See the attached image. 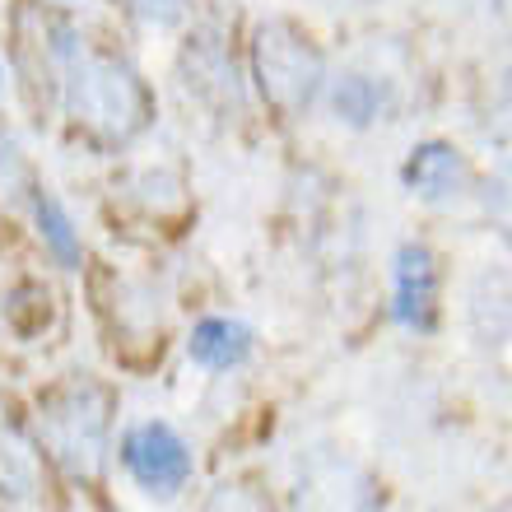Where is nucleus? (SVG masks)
I'll return each instance as SVG.
<instances>
[{
    "label": "nucleus",
    "mask_w": 512,
    "mask_h": 512,
    "mask_svg": "<svg viewBox=\"0 0 512 512\" xmlns=\"http://www.w3.org/2000/svg\"><path fill=\"white\" fill-rule=\"evenodd\" d=\"M66 108L89 140L98 145H131L154 122V98L145 80L126 61L103 52H75L66 75Z\"/></svg>",
    "instance_id": "f257e3e1"
},
{
    "label": "nucleus",
    "mask_w": 512,
    "mask_h": 512,
    "mask_svg": "<svg viewBox=\"0 0 512 512\" xmlns=\"http://www.w3.org/2000/svg\"><path fill=\"white\" fill-rule=\"evenodd\" d=\"M252 61H256L261 98H266L280 117H303L326 80L322 52L308 42V33H298V28L284 24V19H270V24L256 28Z\"/></svg>",
    "instance_id": "f03ea898"
},
{
    "label": "nucleus",
    "mask_w": 512,
    "mask_h": 512,
    "mask_svg": "<svg viewBox=\"0 0 512 512\" xmlns=\"http://www.w3.org/2000/svg\"><path fill=\"white\" fill-rule=\"evenodd\" d=\"M112 396L94 382H70L42 401V443L70 475H94L108 447Z\"/></svg>",
    "instance_id": "7ed1b4c3"
},
{
    "label": "nucleus",
    "mask_w": 512,
    "mask_h": 512,
    "mask_svg": "<svg viewBox=\"0 0 512 512\" xmlns=\"http://www.w3.org/2000/svg\"><path fill=\"white\" fill-rule=\"evenodd\" d=\"M126 471L149 489V494H177L191 480V452L168 424H135L122 438Z\"/></svg>",
    "instance_id": "20e7f679"
},
{
    "label": "nucleus",
    "mask_w": 512,
    "mask_h": 512,
    "mask_svg": "<svg viewBox=\"0 0 512 512\" xmlns=\"http://www.w3.org/2000/svg\"><path fill=\"white\" fill-rule=\"evenodd\" d=\"M294 512H378V480L359 461H317L298 480Z\"/></svg>",
    "instance_id": "39448f33"
},
{
    "label": "nucleus",
    "mask_w": 512,
    "mask_h": 512,
    "mask_svg": "<svg viewBox=\"0 0 512 512\" xmlns=\"http://www.w3.org/2000/svg\"><path fill=\"white\" fill-rule=\"evenodd\" d=\"M438 312V261L429 247H401L396 256V322L429 331Z\"/></svg>",
    "instance_id": "423d86ee"
},
{
    "label": "nucleus",
    "mask_w": 512,
    "mask_h": 512,
    "mask_svg": "<svg viewBox=\"0 0 512 512\" xmlns=\"http://www.w3.org/2000/svg\"><path fill=\"white\" fill-rule=\"evenodd\" d=\"M405 187L419 191L424 201H447V196H461L471 187V168L452 145H419L405 163Z\"/></svg>",
    "instance_id": "0eeeda50"
},
{
    "label": "nucleus",
    "mask_w": 512,
    "mask_h": 512,
    "mask_svg": "<svg viewBox=\"0 0 512 512\" xmlns=\"http://www.w3.org/2000/svg\"><path fill=\"white\" fill-rule=\"evenodd\" d=\"M42 480L38 447L28 443L24 424L14 419V410L0 401V494L5 499H33Z\"/></svg>",
    "instance_id": "6e6552de"
},
{
    "label": "nucleus",
    "mask_w": 512,
    "mask_h": 512,
    "mask_svg": "<svg viewBox=\"0 0 512 512\" xmlns=\"http://www.w3.org/2000/svg\"><path fill=\"white\" fill-rule=\"evenodd\" d=\"M252 354V331L243 322H229V317H210L191 331V359L201 368H215V373H229Z\"/></svg>",
    "instance_id": "1a4fd4ad"
},
{
    "label": "nucleus",
    "mask_w": 512,
    "mask_h": 512,
    "mask_svg": "<svg viewBox=\"0 0 512 512\" xmlns=\"http://www.w3.org/2000/svg\"><path fill=\"white\" fill-rule=\"evenodd\" d=\"M38 224H42L47 247L56 252V261H61V266H75V261H80V233H75L70 215L52 201V196H38Z\"/></svg>",
    "instance_id": "9d476101"
},
{
    "label": "nucleus",
    "mask_w": 512,
    "mask_h": 512,
    "mask_svg": "<svg viewBox=\"0 0 512 512\" xmlns=\"http://www.w3.org/2000/svg\"><path fill=\"white\" fill-rule=\"evenodd\" d=\"M378 108H382V89H378L373 80H364V75H350V80H340V89H336V112L345 117V122L364 126V122H373V117H378Z\"/></svg>",
    "instance_id": "9b49d317"
},
{
    "label": "nucleus",
    "mask_w": 512,
    "mask_h": 512,
    "mask_svg": "<svg viewBox=\"0 0 512 512\" xmlns=\"http://www.w3.org/2000/svg\"><path fill=\"white\" fill-rule=\"evenodd\" d=\"M485 215H489V224H494V229H499L503 238L512 243V163L489 177V187H485Z\"/></svg>",
    "instance_id": "f8f14e48"
},
{
    "label": "nucleus",
    "mask_w": 512,
    "mask_h": 512,
    "mask_svg": "<svg viewBox=\"0 0 512 512\" xmlns=\"http://www.w3.org/2000/svg\"><path fill=\"white\" fill-rule=\"evenodd\" d=\"M205 512H266V503L256 499L247 485H219L205 503Z\"/></svg>",
    "instance_id": "ddd939ff"
},
{
    "label": "nucleus",
    "mask_w": 512,
    "mask_h": 512,
    "mask_svg": "<svg viewBox=\"0 0 512 512\" xmlns=\"http://www.w3.org/2000/svg\"><path fill=\"white\" fill-rule=\"evenodd\" d=\"M122 5L145 24H173L182 14V0H122Z\"/></svg>",
    "instance_id": "4468645a"
},
{
    "label": "nucleus",
    "mask_w": 512,
    "mask_h": 512,
    "mask_svg": "<svg viewBox=\"0 0 512 512\" xmlns=\"http://www.w3.org/2000/svg\"><path fill=\"white\" fill-rule=\"evenodd\" d=\"M494 10H499V19L512 28V0H494Z\"/></svg>",
    "instance_id": "2eb2a0df"
},
{
    "label": "nucleus",
    "mask_w": 512,
    "mask_h": 512,
    "mask_svg": "<svg viewBox=\"0 0 512 512\" xmlns=\"http://www.w3.org/2000/svg\"><path fill=\"white\" fill-rule=\"evenodd\" d=\"M503 512H512V499H508V503H503Z\"/></svg>",
    "instance_id": "dca6fc26"
}]
</instances>
